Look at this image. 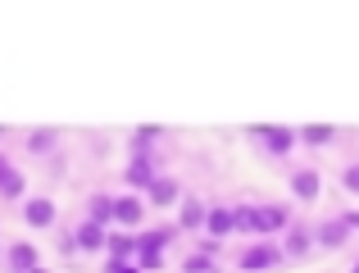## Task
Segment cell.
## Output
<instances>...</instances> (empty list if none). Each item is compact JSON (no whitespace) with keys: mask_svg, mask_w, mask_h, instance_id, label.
<instances>
[{"mask_svg":"<svg viewBox=\"0 0 359 273\" xmlns=\"http://www.w3.org/2000/svg\"><path fill=\"white\" fill-rule=\"evenodd\" d=\"M291 214L282 205H237V232L250 237H273V232H287Z\"/></svg>","mask_w":359,"mask_h":273,"instance_id":"1","label":"cell"},{"mask_svg":"<svg viewBox=\"0 0 359 273\" xmlns=\"http://www.w3.org/2000/svg\"><path fill=\"white\" fill-rule=\"evenodd\" d=\"M245 137H250V146L264 150L269 159H287L291 150H296V141H300L296 128H278V124H259V128H250Z\"/></svg>","mask_w":359,"mask_h":273,"instance_id":"2","label":"cell"},{"mask_svg":"<svg viewBox=\"0 0 359 273\" xmlns=\"http://www.w3.org/2000/svg\"><path fill=\"white\" fill-rule=\"evenodd\" d=\"M177 228H150L137 237V269H164V246L173 241Z\"/></svg>","mask_w":359,"mask_h":273,"instance_id":"3","label":"cell"},{"mask_svg":"<svg viewBox=\"0 0 359 273\" xmlns=\"http://www.w3.org/2000/svg\"><path fill=\"white\" fill-rule=\"evenodd\" d=\"M282 260H287V251L273 246L269 237H255L250 246H241V251H237V269H278Z\"/></svg>","mask_w":359,"mask_h":273,"instance_id":"4","label":"cell"},{"mask_svg":"<svg viewBox=\"0 0 359 273\" xmlns=\"http://www.w3.org/2000/svg\"><path fill=\"white\" fill-rule=\"evenodd\" d=\"M105 228H109V223H100V219H91V214H87V219L73 228L69 251H73V246H78V251H105V241H109V232H105Z\"/></svg>","mask_w":359,"mask_h":273,"instance_id":"5","label":"cell"},{"mask_svg":"<svg viewBox=\"0 0 359 273\" xmlns=\"http://www.w3.org/2000/svg\"><path fill=\"white\" fill-rule=\"evenodd\" d=\"M351 232H355V228L346 223V214H337V219H323V223L314 228V241H318L323 251H341L346 241H351Z\"/></svg>","mask_w":359,"mask_h":273,"instance_id":"6","label":"cell"},{"mask_svg":"<svg viewBox=\"0 0 359 273\" xmlns=\"http://www.w3.org/2000/svg\"><path fill=\"white\" fill-rule=\"evenodd\" d=\"M159 173V164H155V155H146V150H132V164H128V187H137V192H146L150 187V178Z\"/></svg>","mask_w":359,"mask_h":273,"instance_id":"7","label":"cell"},{"mask_svg":"<svg viewBox=\"0 0 359 273\" xmlns=\"http://www.w3.org/2000/svg\"><path fill=\"white\" fill-rule=\"evenodd\" d=\"M314 246H318V241H314V228H305V223H296V228H291V223H287V237H282L287 260H305Z\"/></svg>","mask_w":359,"mask_h":273,"instance_id":"8","label":"cell"},{"mask_svg":"<svg viewBox=\"0 0 359 273\" xmlns=\"http://www.w3.org/2000/svg\"><path fill=\"white\" fill-rule=\"evenodd\" d=\"M141 219H146V201H141V196H132V192L114 196V223L118 228H137Z\"/></svg>","mask_w":359,"mask_h":273,"instance_id":"9","label":"cell"},{"mask_svg":"<svg viewBox=\"0 0 359 273\" xmlns=\"http://www.w3.org/2000/svg\"><path fill=\"white\" fill-rule=\"evenodd\" d=\"M5 269H18V273H27V269H41V251L32 246V241H14V246H5Z\"/></svg>","mask_w":359,"mask_h":273,"instance_id":"10","label":"cell"},{"mask_svg":"<svg viewBox=\"0 0 359 273\" xmlns=\"http://www.w3.org/2000/svg\"><path fill=\"white\" fill-rule=\"evenodd\" d=\"M177 196H182L177 178H168V173H155V178H150V187H146V201L150 205H173Z\"/></svg>","mask_w":359,"mask_h":273,"instance_id":"11","label":"cell"},{"mask_svg":"<svg viewBox=\"0 0 359 273\" xmlns=\"http://www.w3.org/2000/svg\"><path fill=\"white\" fill-rule=\"evenodd\" d=\"M318 187H323L318 168H291V192H296V201H318Z\"/></svg>","mask_w":359,"mask_h":273,"instance_id":"12","label":"cell"},{"mask_svg":"<svg viewBox=\"0 0 359 273\" xmlns=\"http://www.w3.org/2000/svg\"><path fill=\"white\" fill-rule=\"evenodd\" d=\"M23 219H27V228H50L55 223V201L50 196H32V201L23 205Z\"/></svg>","mask_w":359,"mask_h":273,"instance_id":"13","label":"cell"},{"mask_svg":"<svg viewBox=\"0 0 359 273\" xmlns=\"http://www.w3.org/2000/svg\"><path fill=\"white\" fill-rule=\"evenodd\" d=\"M205 232H210V241L228 237V232H237V210H223V205H214L210 214H205Z\"/></svg>","mask_w":359,"mask_h":273,"instance_id":"14","label":"cell"},{"mask_svg":"<svg viewBox=\"0 0 359 273\" xmlns=\"http://www.w3.org/2000/svg\"><path fill=\"white\" fill-rule=\"evenodd\" d=\"M205 214H210V210H205L196 196H187V201H182V214H177V223H182L187 232H205Z\"/></svg>","mask_w":359,"mask_h":273,"instance_id":"15","label":"cell"},{"mask_svg":"<svg viewBox=\"0 0 359 273\" xmlns=\"http://www.w3.org/2000/svg\"><path fill=\"white\" fill-rule=\"evenodd\" d=\"M105 251H109V260H137V237H128V232H109Z\"/></svg>","mask_w":359,"mask_h":273,"instance_id":"16","label":"cell"},{"mask_svg":"<svg viewBox=\"0 0 359 273\" xmlns=\"http://www.w3.org/2000/svg\"><path fill=\"white\" fill-rule=\"evenodd\" d=\"M87 214H91V219H100V223H109V228H114V196L96 192V196L87 201Z\"/></svg>","mask_w":359,"mask_h":273,"instance_id":"17","label":"cell"},{"mask_svg":"<svg viewBox=\"0 0 359 273\" xmlns=\"http://www.w3.org/2000/svg\"><path fill=\"white\" fill-rule=\"evenodd\" d=\"M300 141H305V146H332V141H337V128L309 124V128H300Z\"/></svg>","mask_w":359,"mask_h":273,"instance_id":"18","label":"cell"},{"mask_svg":"<svg viewBox=\"0 0 359 273\" xmlns=\"http://www.w3.org/2000/svg\"><path fill=\"white\" fill-rule=\"evenodd\" d=\"M55 141H60V137H55L50 128H36V133H27V150H32V155H50Z\"/></svg>","mask_w":359,"mask_h":273,"instance_id":"19","label":"cell"},{"mask_svg":"<svg viewBox=\"0 0 359 273\" xmlns=\"http://www.w3.org/2000/svg\"><path fill=\"white\" fill-rule=\"evenodd\" d=\"M23 173H18V168H9L5 178H0V196H5V201H18V196H23Z\"/></svg>","mask_w":359,"mask_h":273,"instance_id":"20","label":"cell"},{"mask_svg":"<svg viewBox=\"0 0 359 273\" xmlns=\"http://www.w3.org/2000/svg\"><path fill=\"white\" fill-rule=\"evenodd\" d=\"M159 141V128H137V133H132V150H150Z\"/></svg>","mask_w":359,"mask_h":273,"instance_id":"21","label":"cell"},{"mask_svg":"<svg viewBox=\"0 0 359 273\" xmlns=\"http://www.w3.org/2000/svg\"><path fill=\"white\" fill-rule=\"evenodd\" d=\"M187 269H214V255L210 251H196V255H187Z\"/></svg>","mask_w":359,"mask_h":273,"instance_id":"22","label":"cell"},{"mask_svg":"<svg viewBox=\"0 0 359 273\" xmlns=\"http://www.w3.org/2000/svg\"><path fill=\"white\" fill-rule=\"evenodd\" d=\"M341 182L351 187V192H359V164H351V168H346V173H341Z\"/></svg>","mask_w":359,"mask_h":273,"instance_id":"23","label":"cell"},{"mask_svg":"<svg viewBox=\"0 0 359 273\" xmlns=\"http://www.w3.org/2000/svg\"><path fill=\"white\" fill-rule=\"evenodd\" d=\"M346 223H351V228L359 232V210H346Z\"/></svg>","mask_w":359,"mask_h":273,"instance_id":"24","label":"cell"},{"mask_svg":"<svg viewBox=\"0 0 359 273\" xmlns=\"http://www.w3.org/2000/svg\"><path fill=\"white\" fill-rule=\"evenodd\" d=\"M9 168H14V164H9V155H5V150H0V178H5Z\"/></svg>","mask_w":359,"mask_h":273,"instance_id":"25","label":"cell"},{"mask_svg":"<svg viewBox=\"0 0 359 273\" xmlns=\"http://www.w3.org/2000/svg\"><path fill=\"white\" fill-rule=\"evenodd\" d=\"M0 137H5V128H0Z\"/></svg>","mask_w":359,"mask_h":273,"instance_id":"26","label":"cell"},{"mask_svg":"<svg viewBox=\"0 0 359 273\" xmlns=\"http://www.w3.org/2000/svg\"><path fill=\"white\" fill-rule=\"evenodd\" d=\"M355 269H359V260H355Z\"/></svg>","mask_w":359,"mask_h":273,"instance_id":"27","label":"cell"},{"mask_svg":"<svg viewBox=\"0 0 359 273\" xmlns=\"http://www.w3.org/2000/svg\"><path fill=\"white\" fill-rule=\"evenodd\" d=\"M0 255H5V251H0Z\"/></svg>","mask_w":359,"mask_h":273,"instance_id":"28","label":"cell"}]
</instances>
